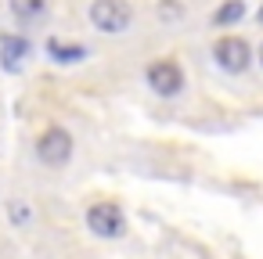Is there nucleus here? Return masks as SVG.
<instances>
[{
	"label": "nucleus",
	"instance_id": "f257e3e1",
	"mask_svg": "<svg viewBox=\"0 0 263 259\" xmlns=\"http://www.w3.org/2000/svg\"><path fill=\"white\" fill-rule=\"evenodd\" d=\"M87 15H90V26L98 33H108V36L126 33L130 22H134V11H130L126 0H94Z\"/></svg>",
	"mask_w": 263,
	"mask_h": 259
},
{
	"label": "nucleus",
	"instance_id": "6e6552de",
	"mask_svg": "<svg viewBox=\"0 0 263 259\" xmlns=\"http://www.w3.org/2000/svg\"><path fill=\"white\" fill-rule=\"evenodd\" d=\"M47 54H51L54 62L69 65V62L87 58V47H80V44H65V40H47Z\"/></svg>",
	"mask_w": 263,
	"mask_h": 259
},
{
	"label": "nucleus",
	"instance_id": "39448f33",
	"mask_svg": "<svg viewBox=\"0 0 263 259\" xmlns=\"http://www.w3.org/2000/svg\"><path fill=\"white\" fill-rule=\"evenodd\" d=\"M213 58H216L220 69H227V72H241V69L249 65V44H245L241 36H220L216 47H213Z\"/></svg>",
	"mask_w": 263,
	"mask_h": 259
},
{
	"label": "nucleus",
	"instance_id": "0eeeda50",
	"mask_svg": "<svg viewBox=\"0 0 263 259\" xmlns=\"http://www.w3.org/2000/svg\"><path fill=\"white\" fill-rule=\"evenodd\" d=\"M8 8H11V15L18 18V22H36V18H44V11H47V0H8Z\"/></svg>",
	"mask_w": 263,
	"mask_h": 259
},
{
	"label": "nucleus",
	"instance_id": "f8f14e48",
	"mask_svg": "<svg viewBox=\"0 0 263 259\" xmlns=\"http://www.w3.org/2000/svg\"><path fill=\"white\" fill-rule=\"evenodd\" d=\"M259 62H263V47H259Z\"/></svg>",
	"mask_w": 263,
	"mask_h": 259
},
{
	"label": "nucleus",
	"instance_id": "20e7f679",
	"mask_svg": "<svg viewBox=\"0 0 263 259\" xmlns=\"http://www.w3.org/2000/svg\"><path fill=\"white\" fill-rule=\"evenodd\" d=\"M148 87L159 94V97H173L184 90V72L173 58H159L148 65Z\"/></svg>",
	"mask_w": 263,
	"mask_h": 259
},
{
	"label": "nucleus",
	"instance_id": "f03ea898",
	"mask_svg": "<svg viewBox=\"0 0 263 259\" xmlns=\"http://www.w3.org/2000/svg\"><path fill=\"white\" fill-rule=\"evenodd\" d=\"M36 155L44 166H65L72 158V133L65 126H47L36 137Z\"/></svg>",
	"mask_w": 263,
	"mask_h": 259
},
{
	"label": "nucleus",
	"instance_id": "1a4fd4ad",
	"mask_svg": "<svg viewBox=\"0 0 263 259\" xmlns=\"http://www.w3.org/2000/svg\"><path fill=\"white\" fill-rule=\"evenodd\" d=\"M8 220H11L15 227H26V223L33 220V209H29L22 198H8Z\"/></svg>",
	"mask_w": 263,
	"mask_h": 259
},
{
	"label": "nucleus",
	"instance_id": "7ed1b4c3",
	"mask_svg": "<svg viewBox=\"0 0 263 259\" xmlns=\"http://www.w3.org/2000/svg\"><path fill=\"white\" fill-rule=\"evenodd\" d=\"M87 227L98 237H123L126 234V216L116 202H94L87 209Z\"/></svg>",
	"mask_w": 263,
	"mask_h": 259
},
{
	"label": "nucleus",
	"instance_id": "9b49d317",
	"mask_svg": "<svg viewBox=\"0 0 263 259\" xmlns=\"http://www.w3.org/2000/svg\"><path fill=\"white\" fill-rule=\"evenodd\" d=\"M259 22H263V8H259Z\"/></svg>",
	"mask_w": 263,
	"mask_h": 259
},
{
	"label": "nucleus",
	"instance_id": "9d476101",
	"mask_svg": "<svg viewBox=\"0 0 263 259\" xmlns=\"http://www.w3.org/2000/svg\"><path fill=\"white\" fill-rule=\"evenodd\" d=\"M241 15H245V4H241V0H227V4L213 15V22H216V26H227V22L241 18Z\"/></svg>",
	"mask_w": 263,
	"mask_h": 259
},
{
	"label": "nucleus",
	"instance_id": "423d86ee",
	"mask_svg": "<svg viewBox=\"0 0 263 259\" xmlns=\"http://www.w3.org/2000/svg\"><path fill=\"white\" fill-rule=\"evenodd\" d=\"M29 58V44L26 36H15V33H0V62H4L8 72H18Z\"/></svg>",
	"mask_w": 263,
	"mask_h": 259
}]
</instances>
